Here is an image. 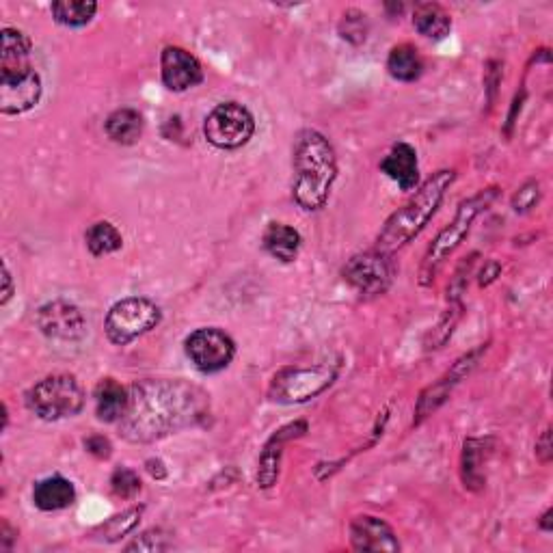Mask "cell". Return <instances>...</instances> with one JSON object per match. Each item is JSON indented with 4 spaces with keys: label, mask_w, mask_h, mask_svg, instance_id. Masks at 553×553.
I'll use <instances>...</instances> for the list:
<instances>
[{
    "label": "cell",
    "mask_w": 553,
    "mask_h": 553,
    "mask_svg": "<svg viewBox=\"0 0 553 553\" xmlns=\"http://www.w3.org/2000/svg\"><path fill=\"white\" fill-rule=\"evenodd\" d=\"M130 400L119 433L130 443H152L204 420L208 396L184 381H139L128 387Z\"/></svg>",
    "instance_id": "6da1fadb"
},
{
    "label": "cell",
    "mask_w": 553,
    "mask_h": 553,
    "mask_svg": "<svg viewBox=\"0 0 553 553\" xmlns=\"http://www.w3.org/2000/svg\"><path fill=\"white\" fill-rule=\"evenodd\" d=\"M292 197L305 212L327 206L337 180V156L331 141L314 128H303L292 147Z\"/></svg>",
    "instance_id": "7a4b0ae2"
},
{
    "label": "cell",
    "mask_w": 553,
    "mask_h": 553,
    "mask_svg": "<svg viewBox=\"0 0 553 553\" xmlns=\"http://www.w3.org/2000/svg\"><path fill=\"white\" fill-rule=\"evenodd\" d=\"M31 55V37L13 26H5L3 48H0V111L3 115H24L42 100V76L37 74Z\"/></svg>",
    "instance_id": "3957f363"
},
{
    "label": "cell",
    "mask_w": 553,
    "mask_h": 553,
    "mask_svg": "<svg viewBox=\"0 0 553 553\" xmlns=\"http://www.w3.org/2000/svg\"><path fill=\"white\" fill-rule=\"evenodd\" d=\"M454 180V169H441L430 175V178L385 221L379 236H376L374 249L385 255H394L402 247H407L413 238L420 236L428 221L437 214L441 201L445 199V193L450 191Z\"/></svg>",
    "instance_id": "277c9868"
},
{
    "label": "cell",
    "mask_w": 553,
    "mask_h": 553,
    "mask_svg": "<svg viewBox=\"0 0 553 553\" xmlns=\"http://www.w3.org/2000/svg\"><path fill=\"white\" fill-rule=\"evenodd\" d=\"M497 195H499V188L489 186L458 204L452 223H448L441 229L437 238L433 240V245H430V249L424 255V262L420 266V286H430V283L435 281L445 262H448L454 255V251L463 245V240L471 232L476 219L493 204Z\"/></svg>",
    "instance_id": "5b68a950"
},
{
    "label": "cell",
    "mask_w": 553,
    "mask_h": 553,
    "mask_svg": "<svg viewBox=\"0 0 553 553\" xmlns=\"http://www.w3.org/2000/svg\"><path fill=\"white\" fill-rule=\"evenodd\" d=\"M85 389L72 374H50L26 391V407L44 422H59L85 409Z\"/></svg>",
    "instance_id": "8992f818"
},
{
    "label": "cell",
    "mask_w": 553,
    "mask_h": 553,
    "mask_svg": "<svg viewBox=\"0 0 553 553\" xmlns=\"http://www.w3.org/2000/svg\"><path fill=\"white\" fill-rule=\"evenodd\" d=\"M160 320H163V312L160 307L147 299V296H128V299L117 301L104 320V333L109 337V342L115 346H128L139 337L154 331Z\"/></svg>",
    "instance_id": "52a82bcc"
},
{
    "label": "cell",
    "mask_w": 553,
    "mask_h": 553,
    "mask_svg": "<svg viewBox=\"0 0 553 553\" xmlns=\"http://www.w3.org/2000/svg\"><path fill=\"white\" fill-rule=\"evenodd\" d=\"M337 372H340V368L327 366V363H322V366L283 368L273 376L268 396L281 404H301L314 400L335 383Z\"/></svg>",
    "instance_id": "ba28073f"
},
{
    "label": "cell",
    "mask_w": 553,
    "mask_h": 553,
    "mask_svg": "<svg viewBox=\"0 0 553 553\" xmlns=\"http://www.w3.org/2000/svg\"><path fill=\"white\" fill-rule=\"evenodd\" d=\"M255 134V117L240 102H223L208 113L204 121V137L223 152L245 147Z\"/></svg>",
    "instance_id": "9c48e42d"
},
{
    "label": "cell",
    "mask_w": 553,
    "mask_h": 553,
    "mask_svg": "<svg viewBox=\"0 0 553 553\" xmlns=\"http://www.w3.org/2000/svg\"><path fill=\"white\" fill-rule=\"evenodd\" d=\"M184 353L201 374H217L234 361L236 342L217 327H204L186 337Z\"/></svg>",
    "instance_id": "30bf717a"
},
{
    "label": "cell",
    "mask_w": 553,
    "mask_h": 553,
    "mask_svg": "<svg viewBox=\"0 0 553 553\" xmlns=\"http://www.w3.org/2000/svg\"><path fill=\"white\" fill-rule=\"evenodd\" d=\"M489 346H491V342L480 344L478 348L469 350L467 355L454 361V366L445 372L437 383H433L422 391L420 398H417V404H415V417H413L415 426H420L426 417L433 415L441 407V404L452 396V391L461 385V381L467 379V376L478 368V363L484 355H487Z\"/></svg>",
    "instance_id": "8fae6325"
},
{
    "label": "cell",
    "mask_w": 553,
    "mask_h": 553,
    "mask_svg": "<svg viewBox=\"0 0 553 553\" xmlns=\"http://www.w3.org/2000/svg\"><path fill=\"white\" fill-rule=\"evenodd\" d=\"M344 281L350 288H355L363 296H379L385 294L394 281V264L391 255L381 251H366L353 255L342 271Z\"/></svg>",
    "instance_id": "7c38bea8"
},
{
    "label": "cell",
    "mask_w": 553,
    "mask_h": 553,
    "mask_svg": "<svg viewBox=\"0 0 553 553\" xmlns=\"http://www.w3.org/2000/svg\"><path fill=\"white\" fill-rule=\"evenodd\" d=\"M35 325L50 340L78 342L87 335V318L80 307L70 301H48L37 309Z\"/></svg>",
    "instance_id": "4fadbf2b"
},
{
    "label": "cell",
    "mask_w": 553,
    "mask_h": 553,
    "mask_svg": "<svg viewBox=\"0 0 553 553\" xmlns=\"http://www.w3.org/2000/svg\"><path fill=\"white\" fill-rule=\"evenodd\" d=\"M160 78L169 91L184 93L204 83V67L193 52L180 46H167L160 52Z\"/></svg>",
    "instance_id": "5bb4252c"
},
{
    "label": "cell",
    "mask_w": 553,
    "mask_h": 553,
    "mask_svg": "<svg viewBox=\"0 0 553 553\" xmlns=\"http://www.w3.org/2000/svg\"><path fill=\"white\" fill-rule=\"evenodd\" d=\"M350 547L355 551H400V541L394 528L381 517L359 515L348 525Z\"/></svg>",
    "instance_id": "9a60e30c"
},
{
    "label": "cell",
    "mask_w": 553,
    "mask_h": 553,
    "mask_svg": "<svg viewBox=\"0 0 553 553\" xmlns=\"http://www.w3.org/2000/svg\"><path fill=\"white\" fill-rule=\"evenodd\" d=\"M307 433V422L299 420L288 426L279 428L277 433L266 441L264 450L258 458V487L260 489H273L279 480V467L283 456V445L290 443L292 439H299Z\"/></svg>",
    "instance_id": "2e32d148"
},
{
    "label": "cell",
    "mask_w": 553,
    "mask_h": 553,
    "mask_svg": "<svg viewBox=\"0 0 553 553\" xmlns=\"http://www.w3.org/2000/svg\"><path fill=\"white\" fill-rule=\"evenodd\" d=\"M381 171L389 180H394L400 191H413L420 182V163H417L415 147L409 143H396L389 154L381 160Z\"/></svg>",
    "instance_id": "e0dca14e"
},
{
    "label": "cell",
    "mask_w": 553,
    "mask_h": 553,
    "mask_svg": "<svg viewBox=\"0 0 553 553\" xmlns=\"http://www.w3.org/2000/svg\"><path fill=\"white\" fill-rule=\"evenodd\" d=\"M93 400H96V415L100 422L119 424L128 409L130 389L111 379V376H106L93 389Z\"/></svg>",
    "instance_id": "ac0fdd59"
},
{
    "label": "cell",
    "mask_w": 553,
    "mask_h": 553,
    "mask_svg": "<svg viewBox=\"0 0 553 553\" xmlns=\"http://www.w3.org/2000/svg\"><path fill=\"white\" fill-rule=\"evenodd\" d=\"M491 456V439H465L461 452V478L469 491H480L487 484L484 465Z\"/></svg>",
    "instance_id": "d6986e66"
},
{
    "label": "cell",
    "mask_w": 553,
    "mask_h": 553,
    "mask_svg": "<svg viewBox=\"0 0 553 553\" xmlns=\"http://www.w3.org/2000/svg\"><path fill=\"white\" fill-rule=\"evenodd\" d=\"M76 502V487L63 476H50L39 480L33 489V504L44 512H57L70 508Z\"/></svg>",
    "instance_id": "ffe728a7"
},
{
    "label": "cell",
    "mask_w": 553,
    "mask_h": 553,
    "mask_svg": "<svg viewBox=\"0 0 553 553\" xmlns=\"http://www.w3.org/2000/svg\"><path fill=\"white\" fill-rule=\"evenodd\" d=\"M264 249L273 255L275 260L290 264L299 258V251L303 245L301 234L294 227L286 223H268L262 234Z\"/></svg>",
    "instance_id": "44dd1931"
},
{
    "label": "cell",
    "mask_w": 553,
    "mask_h": 553,
    "mask_svg": "<svg viewBox=\"0 0 553 553\" xmlns=\"http://www.w3.org/2000/svg\"><path fill=\"white\" fill-rule=\"evenodd\" d=\"M106 137L117 145H134L145 130L143 115L137 109H117L104 121Z\"/></svg>",
    "instance_id": "7402d4cb"
},
{
    "label": "cell",
    "mask_w": 553,
    "mask_h": 553,
    "mask_svg": "<svg viewBox=\"0 0 553 553\" xmlns=\"http://www.w3.org/2000/svg\"><path fill=\"white\" fill-rule=\"evenodd\" d=\"M415 31L433 42H441L452 31V16L437 3H422L413 11Z\"/></svg>",
    "instance_id": "603a6c76"
},
{
    "label": "cell",
    "mask_w": 553,
    "mask_h": 553,
    "mask_svg": "<svg viewBox=\"0 0 553 553\" xmlns=\"http://www.w3.org/2000/svg\"><path fill=\"white\" fill-rule=\"evenodd\" d=\"M387 72L394 80H400V83H415L424 72L420 50L411 44L394 46L387 57Z\"/></svg>",
    "instance_id": "cb8c5ba5"
},
{
    "label": "cell",
    "mask_w": 553,
    "mask_h": 553,
    "mask_svg": "<svg viewBox=\"0 0 553 553\" xmlns=\"http://www.w3.org/2000/svg\"><path fill=\"white\" fill-rule=\"evenodd\" d=\"M50 13L55 22L70 26V29H80L96 18L98 3H93V0H57V3H52Z\"/></svg>",
    "instance_id": "d4e9b609"
},
{
    "label": "cell",
    "mask_w": 553,
    "mask_h": 553,
    "mask_svg": "<svg viewBox=\"0 0 553 553\" xmlns=\"http://www.w3.org/2000/svg\"><path fill=\"white\" fill-rule=\"evenodd\" d=\"M143 510H145L143 506L126 508L124 512H119V515L100 523L91 536H98V541H104V543H117L130 532H134V528H137L143 517Z\"/></svg>",
    "instance_id": "484cf974"
},
{
    "label": "cell",
    "mask_w": 553,
    "mask_h": 553,
    "mask_svg": "<svg viewBox=\"0 0 553 553\" xmlns=\"http://www.w3.org/2000/svg\"><path fill=\"white\" fill-rule=\"evenodd\" d=\"M85 242H87V249L91 251V255H96V258H104V255L117 253L121 247H124V236H121V232L113 223L98 221L87 229Z\"/></svg>",
    "instance_id": "4316f807"
},
{
    "label": "cell",
    "mask_w": 553,
    "mask_h": 553,
    "mask_svg": "<svg viewBox=\"0 0 553 553\" xmlns=\"http://www.w3.org/2000/svg\"><path fill=\"white\" fill-rule=\"evenodd\" d=\"M461 314H463V303H450V307L445 309V314L441 316L439 325L430 331L428 340H426V348L428 350H437L441 348L445 342L452 337V331L456 327V322L461 320Z\"/></svg>",
    "instance_id": "83f0119b"
},
{
    "label": "cell",
    "mask_w": 553,
    "mask_h": 553,
    "mask_svg": "<svg viewBox=\"0 0 553 553\" xmlns=\"http://www.w3.org/2000/svg\"><path fill=\"white\" fill-rule=\"evenodd\" d=\"M143 489L141 478L130 467H117L111 476V491L119 499H134Z\"/></svg>",
    "instance_id": "f1b7e54d"
},
{
    "label": "cell",
    "mask_w": 553,
    "mask_h": 553,
    "mask_svg": "<svg viewBox=\"0 0 553 553\" xmlns=\"http://www.w3.org/2000/svg\"><path fill=\"white\" fill-rule=\"evenodd\" d=\"M171 534L165 532L163 528H152L145 530L134 538L132 543L126 545V551H145V553H160L171 549Z\"/></svg>",
    "instance_id": "f546056e"
},
{
    "label": "cell",
    "mask_w": 553,
    "mask_h": 553,
    "mask_svg": "<svg viewBox=\"0 0 553 553\" xmlns=\"http://www.w3.org/2000/svg\"><path fill=\"white\" fill-rule=\"evenodd\" d=\"M368 16L357 9H350L342 16L340 35L350 44H363L368 37Z\"/></svg>",
    "instance_id": "4dcf8cb0"
},
{
    "label": "cell",
    "mask_w": 553,
    "mask_h": 553,
    "mask_svg": "<svg viewBox=\"0 0 553 553\" xmlns=\"http://www.w3.org/2000/svg\"><path fill=\"white\" fill-rule=\"evenodd\" d=\"M476 258H478V253H471L469 258H465L461 264H458L456 273H454L450 286H448V303H461V296L467 290L469 275L476 266Z\"/></svg>",
    "instance_id": "1f68e13d"
},
{
    "label": "cell",
    "mask_w": 553,
    "mask_h": 553,
    "mask_svg": "<svg viewBox=\"0 0 553 553\" xmlns=\"http://www.w3.org/2000/svg\"><path fill=\"white\" fill-rule=\"evenodd\" d=\"M538 201H541V184L536 180L525 182L521 188H517V193L512 195V208L519 214L530 212L532 208H536Z\"/></svg>",
    "instance_id": "d6a6232c"
},
{
    "label": "cell",
    "mask_w": 553,
    "mask_h": 553,
    "mask_svg": "<svg viewBox=\"0 0 553 553\" xmlns=\"http://www.w3.org/2000/svg\"><path fill=\"white\" fill-rule=\"evenodd\" d=\"M85 450L91 454L100 458V461H106V458H111L113 454V445L109 441V437L104 435H91L85 439Z\"/></svg>",
    "instance_id": "836d02e7"
},
{
    "label": "cell",
    "mask_w": 553,
    "mask_h": 553,
    "mask_svg": "<svg viewBox=\"0 0 553 553\" xmlns=\"http://www.w3.org/2000/svg\"><path fill=\"white\" fill-rule=\"evenodd\" d=\"M551 456H553V452H551V430L545 428L543 435L538 437V441H536V458L543 465H549Z\"/></svg>",
    "instance_id": "e575fe53"
},
{
    "label": "cell",
    "mask_w": 553,
    "mask_h": 553,
    "mask_svg": "<svg viewBox=\"0 0 553 553\" xmlns=\"http://www.w3.org/2000/svg\"><path fill=\"white\" fill-rule=\"evenodd\" d=\"M499 273H502V266H499L497 262H487V264H484V268H482V273H480V277H478V283H480V288H487V286H491V283L499 277Z\"/></svg>",
    "instance_id": "d590c367"
},
{
    "label": "cell",
    "mask_w": 553,
    "mask_h": 553,
    "mask_svg": "<svg viewBox=\"0 0 553 553\" xmlns=\"http://www.w3.org/2000/svg\"><path fill=\"white\" fill-rule=\"evenodd\" d=\"M145 469H147V474H150V476H152L154 480H158V482H163V480L167 478V474H169L167 467H165V463L160 461V458H147V461H145Z\"/></svg>",
    "instance_id": "8d00e7d4"
},
{
    "label": "cell",
    "mask_w": 553,
    "mask_h": 553,
    "mask_svg": "<svg viewBox=\"0 0 553 553\" xmlns=\"http://www.w3.org/2000/svg\"><path fill=\"white\" fill-rule=\"evenodd\" d=\"M13 292H16V288H13V277L7 262H3V292H0L3 296H0V305H7L11 301Z\"/></svg>",
    "instance_id": "74e56055"
},
{
    "label": "cell",
    "mask_w": 553,
    "mask_h": 553,
    "mask_svg": "<svg viewBox=\"0 0 553 553\" xmlns=\"http://www.w3.org/2000/svg\"><path fill=\"white\" fill-rule=\"evenodd\" d=\"M16 538H18V530H11V525L5 519L3 528H0V547L9 551L13 547V541H16Z\"/></svg>",
    "instance_id": "f35d334b"
},
{
    "label": "cell",
    "mask_w": 553,
    "mask_h": 553,
    "mask_svg": "<svg viewBox=\"0 0 553 553\" xmlns=\"http://www.w3.org/2000/svg\"><path fill=\"white\" fill-rule=\"evenodd\" d=\"M551 515H553V510L549 508V510L545 512V515L541 517V521H538V528L545 530V532H551V530H553V525H551Z\"/></svg>",
    "instance_id": "ab89813d"
}]
</instances>
